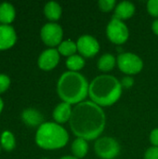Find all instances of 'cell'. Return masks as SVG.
Returning <instances> with one entry per match:
<instances>
[{
	"mask_svg": "<svg viewBox=\"0 0 158 159\" xmlns=\"http://www.w3.org/2000/svg\"><path fill=\"white\" fill-rule=\"evenodd\" d=\"M72 132L86 141L99 139L106 126V116L102 108L91 101L82 102L73 108L69 121Z\"/></svg>",
	"mask_w": 158,
	"mask_h": 159,
	"instance_id": "cell-1",
	"label": "cell"
},
{
	"mask_svg": "<svg viewBox=\"0 0 158 159\" xmlns=\"http://www.w3.org/2000/svg\"><path fill=\"white\" fill-rule=\"evenodd\" d=\"M120 81L110 75H102L95 77L89 84L88 96L91 102L101 107L115 104L122 95Z\"/></svg>",
	"mask_w": 158,
	"mask_h": 159,
	"instance_id": "cell-2",
	"label": "cell"
},
{
	"mask_svg": "<svg viewBox=\"0 0 158 159\" xmlns=\"http://www.w3.org/2000/svg\"><path fill=\"white\" fill-rule=\"evenodd\" d=\"M89 84L87 78L77 72L67 71L58 80L57 92L62 102L78 104L88 97Z\"/></svg>",
	"mask_w": 158,
	"mask_h": 159,
	"instance_id": "cell-3",
	"label": "cell"
},
{
	"mask_svg": "<svg viewBox=\"0 0 158 159\" xmlns=\"http://www.w3.org/2000/svg\"><path fill=\"white\" fill-rule=\"evenodd\" d=\"M69 141L67 130L56 122H45L36 130L35 143L45 150H57L64 147Z\"/></svg>",
	"mask_w": 158,
	"mask_h": 159,
	"instance_id": "cell-4",
	"label": "cell"
},
{
	"mask_svg": "<svg viewBox=\"0 0 158 159\" xmlns=\"http://www.w3.org/2000/svg\"><path fill=\"white\" fill-rule=\"evenodd\" d=\"M116 64L119 70L127 75L139 74L143 68L142 60L132 52H124L116 58Z\"/></svg>",
	"mask_w": 158,
	"mask_h": 159,
	"instance_id": "cell-5",
	"label": "cell"
},
{
	"mask_svg": "<svg viewBox=\"0 0 158 159\" xmlns=\"http://www.w3.org/2000/svg\"><path fill=\"white\" fill-rule=\"evenodd\" d=\"M120 144L112 137H102L96 140L94 151L102 159L115 158L120 153Z\"/></svg>",
	"mask_w": 158,
	"mask_h": 159,
	"instance_id": "cell-6",
	"label": "cell"
},
{
	"mask_svg": "<svg viewBox=\"0 0 158 159\" xmlns=\"http://www.w3.org/2000/svg\"><path fill=\"white\" fill-rule=\"evenodd\" d=\"M106 35L112 43L122 45L128 41L129 37V30L125 22L113 18L107 24Z\"/></svg>",
	"mask_w": 158,
	"mask_h": 159,
	"instance_id": "cell-7",
	"label": "cell"
},
{
	"mask_svg": "<svg viewBox=\"0 0 158 159\" xmlns=\"http://www.w3.org/2000/svg\"><path fill=\"white\" fill-rule=\"evenodd\" d=\"M40 36L42 41L47 47L54 48L55 47H59V45L62 42L63 30L60 24L56 22H48L42 27Z\"/></svg>",
	"mask_w": 158,
	"mask_h": 159,
	"instance_id": "cell-8",
	"label": "cell"
},
{
	"mask_svg": "<svg viewBox=\"0 0 158 159\" xmlns=\"http://www.w3.org/2000/svg\"><path fill=\"white\" fill-rule=\"evenodd\" d=\"M76 46L79 55L83 58H92L100 51V43L90 34L81 35L76 42Z\"/></svg>",
	"mask_w": 158,
	"mask_h": 159,
	"instance_id": "cell-9",
	"label": "cell"
},
{
	"mask_svg": "<svg viewBox=\"0 0 158 159\" xmlns=\"http://www.w3.org/2000/svg\"><path fill=\"white\" fill-rule=\"evenodd\" d=\"M60 61V53L56 48H47L44 50L37 61L38 67L44 71L53 70Z\"/></svg>",
	"mask_w": 158,
	"mask_h": 159,
	"instance_id": "cell-10",
	"label": "cell"
},
{
	"mask_svg": "<svg viewBox=\"0 0 158 159\" xmlns=\"http://www.w3.org/2000/svg\"><path fill=\"white\" fill-rule=\"evenodd\" d=\"M17 41V34L10 25H0V50L12 48Z\"/></svg>",
	"mask_w": 158,
	"mask_h": 159,
	"instance_id": "cell-11",
	"label": "cell"
},
{
	"mask_svg": "<svg viewBox=\"0 0 158 159\" xmlns=\"http://www.w3.org/2000/svg\"><path fill=\"white\" fill-rule=\"evenodd\" d=\"M73 113V108L70 103L67 102H61L59 103L53 110L52 116L53 119L57 124H64L70 121Z\"/></svg>",
	"mask_w": 158,
	"mask_h": 159,
	"instance_id": "cell-12",
	"label": "cell"
},
{
	"mask_svg": "<svg viewBox=\"0 0 158 159\" xmlns=\"http://www.w3.org/2000/svg\"><path fill=\"white\" fill-rule=\"evenodd\" d=\"M21 119L25 125L28 127H40L43 124V115L36 109L28 108L25 109L21 114Z\"/></svg>",
	"mask_w": 158,
	"mask_h": 159,
	"instance_id": "cell-13",
	"label": "cell"
},
{
	"mask_svg": "<svg viewBox=\"0 0 158 159\" xmlns=\"http://www.w3.org/2000/svg\"><path fill=\"white\" fill-rule=\"evenodd\" d=\"M135 13V6L133 3L129 1H123L120 2L116 5L115 8V15L114 18L120 20H125L130 19Z\"/></svg>",
	"mask_w": 158,
	"mask_h": 159,
	"instance_id": "cell-14",
	"label": "cell"
},
{
	"mask_svg": "<svg viewBox=\"0 0 158 159\" xmlns=\"http://www.w3.org/2000/svg\"><path fill=\"white\" fill-rule=\"evenodd\" d=\"M16 16L14 7L7 2L0 4V23L4 25H9Z\"/></svg>",
	"mask_w": 158,
	"mask_h": 159,
	"instance_id": "cell-15",
	"label": "cell"
},
{
	"mask_svg": "<svg viewBox=\"0 0 158 159\" xmlns=\"http://www.w3.org/2000/svg\"><path fill=\"white\" fill-rule=\"evenodd\" d=\"M44 13L47 20H49L51 21H56V20H60V18L61 17L62 9L59 3H57L55 1H50L45 5Z\"/></svg>",
	"mask_w": 158,
	"mask_h": 159,
	"instance_id": "cell-16",
	"label": "cell"
},
{
	"mask_svg": "<svg viewBox=\"0 0 158 159\" xmlns=\"http://www.w3.org/2000/svg\"><path fill=\"white\" fill-rule=\"evenodd\" d=\"M71 150L74 157H76L77 159L84 158L88 152V141L82 138H76L72 143Z\"/></svg>",
	"mask_w": 158,
	"mask_h": 159,
	"instance_id": "cell-17",
	"label": "cell"
},
{
	"mask_svg": "<svg viewBox=\"0 0 158 159\" xmlns=\"http://www.w3.org/2000/svg\"><path fill=\"white\" fill-rule=\"evenodd\" d=\"M115 64H116L115 57L111 53H105L100 57L97 66L100 71L106 73V72L112 71L115 68Z\"/></svg>",
	"mask_w": 158,
	"mask_h": 159,
	"instance_id": "cell-18",
	"label": "cell"
},
{
	"mask_svg": "<svg viewBox=\"0 0 158 159\" xmlns=\"http://www.w3.org/2000/svg\"><path fill=\"white\" fill-rule=\"evenodd\" d=\"M66 67L70 72H77L82 70L85 67L86 61L85 59L78 54H74L69 58H67L66 61H65Z\"/></svg>",
	"mask_w": 158,
	"mask_h": 159,
	"instance_id": "cell-19",
	"label": "cell"
},
{
	"mask_svg": "<svg viewBox=\"0 0 158 159\" xmlns=\"http://www.w3.org/2000/svg\"><path fill=\"white\" fill-rule=\"evenodd\" d=\"M58 51L60 53V55L65 56V57H71L74 54H76L77 52V46L76 43L72 41V40H65L62 41L59 47H58Z\"/></svg>",
	"mask_w": 158,
	"mask_h": 159,
	"instance_id": "cell-20",
	"label": "cell"
},
{
	"mask_svg": "<svg viewBox=\"0 0 158 159\" xmlns=\"http://www.w3.org/2000/svg\"><path fill=\"white\" fill-rule=\"evenodd\" d=\"M0 142H1V145L3 147V149H5L6 151H8V152L14 150V148L16 146L15 137H14L13 133L8 130H6L2 133Z\"/></svg>",
	"mask_w": 158,
	"mask_h": 159,
	"instance_id": "cell-21",
	"label": "cell"
},
{
	"mask_svg": "<svg viewBox=\"0 0 158 159\" xmlns=\"http://www.w3.org/2000/svg\"><path fill=\"white\" fill-rule=\"evenodd\" d=\"M116 1L115 0H100L98 2L99 8L103 12H110L116 7Z\"/></svg>",
	"mask_w": 158,
	"mask_h": 159,
	"instance_id": "cell-22",
	"label": "cell"
},
{
	"mask_svg": "<svg viewBox=\"0 0 158 159\" xmlns=\"http://www.w3.org/2000/svg\"><path fill=\"white\" fill-rule=\"evenodd\" d=\"M148 13L158 19V0H149L146 4Z\"/></svg>",
	"mask_w": 158,
	"mask_h": 159,
	"instance_id": "cell-23",
	"label": "cell"
},
{
	"mask_svg": "<svg viewBox=\"0 0 158 159\" xmlns=\"http://www.w3.org/2000/svg\"><path fill=\"white\" fill-rule=\"evenodd\" d=\"M10 86V78L4 74H0V93L7 91Z\"/></svg>",
	"mask_w": 158,
	"mask_h": 159,
	"instance_id": "cell-24",
	"label": "cell"
},
{
	"mask_svg": "<svg viewBox=\"0 0 158 159\" xmlns=\"http://www.w3.org/2000/svg\"><path fill=\"white\" fill-rule=\"evenodd\" d=\"M144 159H158V147H149L144 154Z\"/></svg>",
	"mask_w": 158,
	"mask_h": 159,
	"instance_id": "cell-25",
	"label": "cell"
},
{
	"mask_svg": "<svg viewBox=\"0 0 158 159\" xmlns=\"http://www.w3.org/2000/svg\"><path fill=\"white\" fill-rule=\"evenodd\" d=\"M122 88H126V89H130L133 84H134V79L130 76V75H126L122 78V80L120 81Z\"/></svg>",
	"mask_w": 158,
	"mask_h": 159,
	"instance_id": "cell-26",
	"label": "cell"
},
{
	"mask_svg": "<svg viewBox=\"0 0 158 159\" xmlns=\"http://www.w3.org/2000/svg\"><path fill=\"white\" fill-rule=\"evenodd\" d=\"M150 142L153 146L158 147V129H155L150 133Z\"/></svg>",
	"mask_w": 158,
	"mask_h": 159,
	"instance_id": "cell-27",
	"label": "cell"
},
{
	"mask_svg": "<svg viewBox=\"0 0 158 159\" xmlns=\"http://www.w3.org/2000/svg\"><path fill=\"white\" fill-rule=\"evenodd\" d=\"M152 30L156 35H158V19L154 20V22L152 24Z\"/></svg>",
	"mask_w": 158,
	"mask_h": 159,
	"instance_id": "cell-28",
	"label": "cell"
},
{
	"mask_svg": "<svg viewBox=\"0 0 158 159\" xmlns=\"http://www.w3.org/2000/svg\"><path fill=\"white\" fill-rule=\"evenodd\" d=\"M60 159H77L76 157H74V156H64V157H62Z\"/></svg>",
	"mask_w": 158,
	"mask_h": 159,
	"instance_id": "cell-29",
	"label": "cell"
},
{
	"mask_svg": "<svg viewBox=\"0 0 158 159\" xmlns=\"http://www.w3.org/2000/svg\"><path fill=\"white\" fill-rule=\"evenodd\" d=\"M3 108H4V102H3L2 99L0 98V114H1V112L3 110Z\"/></svg>",
	"mask_w": 158,
	"mask_h": 159,
	"instance_id": "cell-30",
	"label": "cell"
},
{
	"mask_svg": "<svg viewBox=\"0 0 158 159\" xmlns=\"http://www.w3.org/2000/svg\"><path fill=\"white\" fill-rule=\"evenodd\" d=\"M43 159H48V158H43Z\"/></svg>",
	"mask_w": 158,
	"mask_h": 159,
	"instance_id": "cell-31",
	"label": "cell"
}]
</instances>
